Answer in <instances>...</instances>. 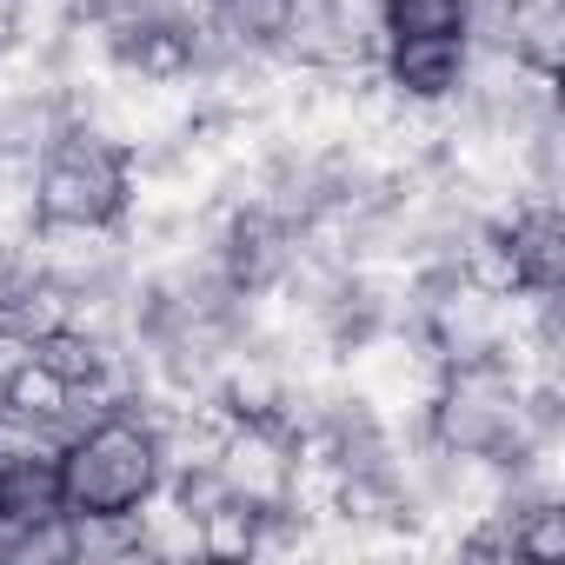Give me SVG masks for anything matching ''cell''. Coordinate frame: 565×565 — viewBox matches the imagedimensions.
<instances>
[{
  "label": "cell",
  "instance_id": "cell-13",
  "mask_svg": "<svg viewBox=\"0 0 565 565\" xmlns=\"http://www.w3.org/2000/svg\"><path fill=\"white\" fill-rule=\"evenodd\" d=\"M0 87H8V61H0Z\"/></svg>",
  "mask_w": 565,
  "mask_h": 565
},
{
  "label": "cell",
  "instance_id": "cell-11",
  "mask_svg": "<svg viewBox=\"0 0 565 565\" xmlns=\"http://www.w3.org/2000/svg\"><path fill=\"white\" fill-rule=\"evenodd\" d=\"M253 525H259V505L226 499L220 512L200 519V558H253Z\"/></svg>",
  "mask_w": 565,
  "mask_h": 565
},
{
  "label": "cell",
  "instance_id": "cell-1",
  "mask_svg": "<svg viewBox=\"0 0 565 565\" xmlns=\"http://www.w3.org/2000/svg\"><path fill=\"white\" fill-rule=\"evenodd\" d=\"M134 206V160L127 147L67 127L34 160V226H120Z\"/></svg>",
  "mask_w": 565,
  "mask_h": 565
},
{
  "label": "cell",
  "instance_id": "cell-9",
  "mask_svg": "<svg viewBox=\"0 0 565 565\" xmlns=\"http://www.w3.org/2000/svg\"><path fill=\"white\" fill-rule=\"evenodd\" d=\"M213 8V21L233 34V41H246V47H279V34L294 28V8L300 0H206Z\"/></svg>",
  "mask_w": 565,
  "mask_h": 565
},
{
  "label": "cell",
  "instance_id": "cell-4",
  "mask_svg": "<svg viewBox=\"0 0 565 565\" xmlns=\"http://www.w3.org/2000/svg\"><path fill=\"white\" fill-rule=\"evenodd\" d=\"M472 41L466 34H413V41H380L373 67L406 107H452L466 87Z\"/></svg>",
  "mask_w": 565,
  "mask_h": 565
},
{
  "label": "cell",
  "instance_id": "cell-2",
  "mask_svg": "<svg viewBox=\"0 0 565 565\" xmlns=\"http://www.w3.org/2000/svg\"><path fill=\"white\" fill-rule=\"evenodd\" d=\"M61 505L67 512H140L160 492V439L147 419L114 413L87 426L61 452Z\"/></svg>",
  "mask_w": 565,
  "mask_h": 565
},
{
  "label": "cell",
  "instance_id": "cell-6",
  "mask_svg": "<svg viewBox=\"0 0 565 565\" xmlns=\"http://www.w3.org/2000/svg\"><path fill=\"white\" fill-rule=\"evenodd\" d=\"M67 539H74V565L147 558V545H140V512H67Z\"/></svg>",
  "mask_w": 565,
  "mask_h": 565
},
{
  "label": "cell",
  "instance_id": "cell-12",
  "mask_svg": "<svg viewBox=\"0 0 565 565\" xmlns=\"http://www.w3.org/2000/svg\"><path fill=\"white\" fill-rule=\"evenodd\" d=\"M512 525H519V558H565V505H532Z\"/></svg>",
  "mask_w": 565,
  "mask_h": 565
},
{
  "label": "cell",
  "instance_id": "cell-10",
  "mask_svg": "<svg viewBox=\"0 0 565 565\" xmlns=\"http://www.w3.org/2000/svg\"><path fill=\"white\" fill-rule=\"evenodd\" d=\"M67 393H74V386H67V380L34 353L8 386H0V406H8V413H28V419H54V413L67 406Z\"/></svg>",
  "mask_w": 565,
  "mask_h": 565
},
{
  "label": "cell",
  "instance_id": "cell-5",
  "mask_svg": "<svg viewBox=\"0 0 565 565\" xmlns=\"http://www.w3.org/2000/svg\"><path fill=\"white\" fill-rule=\"evenodd\" d=\"M220 479L239 505H287V486H294V446L279 439L273 426H233L226 433V452H220Z\"/></svg>",
  "mask_w": 565,
  "mask_h": 565
},
{
  "label": "cell",
  "instance_id": "cell-3",
  "mask_svg": "<svg viewBox=\"0 0 565 565\" xmlns=\"http://www.w3.org/2000/svg\"><path fill=\"white\" fill-rule=\"evenodd\" d=\"M426 439L446 452H486L505 459L532 426H525V399L505 360H472V366H439L433 399H426Z\"/></svg>",
  "mask_w": 565,
  "mask_h": 565
},
{
  "label": "cell",
  "instance_id": "cell-7",
  "mask_svg": "<svg viewBox=\"0 0 565 565\" xmlns=\"http://www.w3.org/2000/svg\"><path fill=\"white\" fill-rule=\"evenodd\" d=\"M380 41H413V34H466L472 0H373Z\"/></svg>",
  "mask_w": 565,
  "mask_h": 565
},
{
  "label": "cell",
  "instance_id": "cell-8",
  "mask_svg": "<svg viewBox=\"0 0 565 565\" xmlns=\"http://www.w3.org/2000/svg\"><path fill=\"white\" fill-rule=\"evenodd\" d=\"M0 512L21 519V525H41V519L67 512L61 505V472L54 466H0Z\"/></svg>",
  "mask_w": 565,
  "mask_h": 565
}]
</instances>
